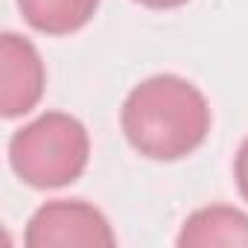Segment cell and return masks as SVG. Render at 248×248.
<instances>
[{
  "label": "cell",
  "instance_id": "3957f363",
  "mask_svg": "<svg viewBox=\"0 0 248 248\" xmlns=\"http://www.w3.org/2000/svg\"><path fill=\"white\" fill-rule=\"evenodd\" d=\"M30 248H111L117 236L102 210L82 199H56L41 204L24 233Z\"/></svg>",
  "mask_w": 248,
  "mask_h": 248
},
{
  "label": "cell",
  "instance_id": "5b68a950",
  "mask_svg": "<svg viewBox=\"0 0 248 248\" xmlns=\"http://www.w3.org/2000/svg\"><path fill=\"white\" fill-rule=\"evenodd\" d=\"M175 242L181 248H216V245L248 248V213L228 204L202 207L184 219Z\"/></svg>",
  "mask_w": 248,
  "mask_h": 248
},
{
  "label": "cell",
  "instance_id": "52a82bcc",
  "mask_svg": "<svg viewBox=\"0 0 248 248\" xmlns=\"http://www.w3.org/2000/svg\"><path fill=\"white\" fill-rule=\"evenodd\" d=\"M233 175H236V187L242 193V199L248 202V138L242 140L239 152H236V161H233Z\"/></svg>",
  "mask_w": 248,
  "mask_h": 248
},
{
  "label": "cell",
  "instance_id": "ba28073f",
  "mask_svg": "<svg viewBox=\"0 0 248 248\" xmlns=\"http://www.w3.org/2000/svg\"><path fill=\"white\" fill-rule=\"evenodd\" d=\"M135 3H140L146 9H178V6L187 3V0H135Z\"/></svg>",
  "mask_w": 248,
  "mask_h": 248
},
{
  "label": "cell",
  "instance_id": "8992f818",
  "mask_svg": "<svg viewBox=\"0 0 248 248\" xmlns=\"http://www.w3.org/2000/svg\"><path fill=\"white\" fill-rule=\"evenodd\" d=\"M24 21L44 35L79 32L99 9V0H18Z\"/></svg>",
  "mask_w": 248,
  "mask_h": 248
},
{
  "label": "cell",
  "instance_id": "7a4b0ae2",
  "mask_svg": "<svg viewBox=\"0 0 248 248\" xmlns=\"http://www.w3.org/2000/svg\"><path fill=\"white\" fill-rule=\"evenodd\" d=\"M91 158V138L82 120L64 111H47L38 120L27 123L9 140L12 172L35 187L56 190L73 184Z\"/></svg>",
  "mask_w": 248,
  "mask_h": 248
},
{
  "label": "cell",
  "instance_id": "277c9868",
  "mask_svg": "<svg viewBox=\"0 0 248 248\" xmlns=\"http://www.w3.org/2000/svg\"><path fill=\"white\" fill-rule=\"evenodd\" d=\"M44 62L35 44L18 32L0 38V114L6 120L30 114L44 96Z\"/></svg>",
  "mask_w": 248,
  "mask_h": 248
},
{
  "label": "cell",
  "instance_id": "6da1fadb",
  "mask_svg": "<svg viewBox=\"0 0 248 248\" xmlns=\"http://www.w3.org/2000/svg\"><path fill=\"white\" fill-rule=\"evenodd\" d=\"M210 105L204 93L175 73H158L135 85L123 102V135L149 161H181L210 135Z\"/></svg>",
  "mask_w": 248,
  "mask_h": 248
}]
</instances>
